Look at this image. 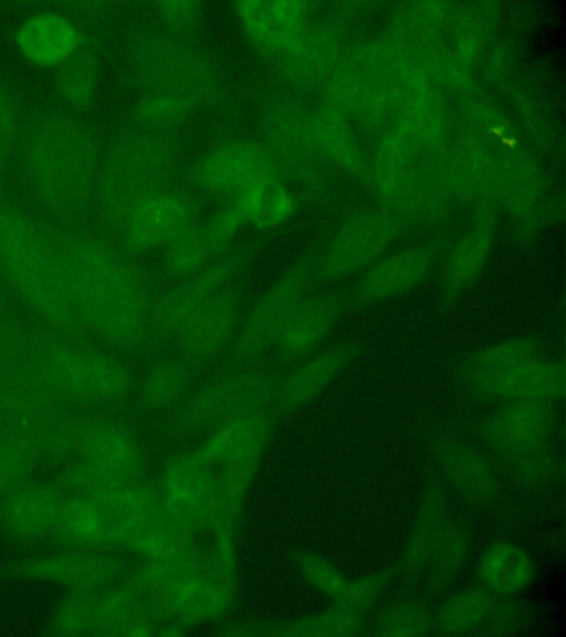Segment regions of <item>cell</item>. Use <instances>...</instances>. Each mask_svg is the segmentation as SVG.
Masks as SVG:
<instances>
[{
	"label": "cell",
	"mask_w": 566,
	"mask_h": 637,
	"mask_svg": "<svg viewBox=\"0 0 566 637\" xmlns=\"http://www.w3.org/2000/svg\"><path fill=\"white\" fill-rule=\"evenodd\" d=\"M61 269L75 315L83 328L123 354H156L154 312L160 275L97 236L57 237Z\"/></svg>",
	"instance_id": "1"
},
{
	"label": "cell",
	"mask_w": 566,
	"mask_h": 637,
	"mask_svg": "<svg viewBox=\"0 0 566 637\" xmlns=\"http://www.w3.org/2000/svg\"><path fill=\"white\" fill-rule=\"evenodd\" d=\"M23 169L35 197L57 213L82 209L92 191L96 139L78 119L52 113L35 121L23 145Z\"/></svg>",
	"instance_id": "2"
},
{
	"label": "cell",
	"mask_w": 566,
	"mask_h": 637,
	"mask_svg": "<svg viewBox=\"0 0 566 637\" xmlns=\"http://www.w3.org/2000/svg\"><path fill=\"white\" fill-rule=\"evenodd\" d=\"M0 270L20 296L44 320L80 331L59 257L57 237L0 201Z\"/></svg>",
	"instance_id": "3"
},
{
	"label": "cell",
	"mask_w": 566,
	"mask_h": 637,
	"mask_svg": "<svg viewBox=\"0 0 566 637\" xmlns=\"http://www.w3.org/2000/svg\"><path fill=\"white\" fill-rule=\"evenodd\" d=\"M253 476L203 461L193 449L170 455L156 480L168 516L201 537L234 532Z\"/></svg>",
	"instance_id": "4"
},
{
	"label": "cell",
	"mask_w": 566,
	"mask_h": 637,
	"mask_svg": "<svg viewBox=\"0 0 566 637\" xmlns=\"http://www.w3.org/2000/svg\"><path fill=\"white\" fill-rule=\"evenodd\" d=\"M174 148L150 133L129 134L109 149L97 185V207L103 220L122 232L135 209L164 190L174 165Z\"/></svg>",
	"instance_id": "5"
},
{
	"label": "cell",
	"mask_w": 566,
	"mask_h": 637,
	"mask_svg": "<svg viewBox=\"0 0 566 637\" xmlns=\"http://www.w3.org/2000/svg\"><path fill=\"white\" fill-rule=\"evenodd\" d=\"M279 382L253 365L224 368L193 388L171 415L166 434L175 439L207 435L237 418L268 410L276 400Z\"/></svg>",
	"instance_id": "6"
},
{
	"label": "cell",
	"mask_w": 566,
	"mask_h": 637,
	"mask_svg": "<svg viewBox=\"0 0 566 637\" xmlns=\"http://www.w3.org/2000/svg\"><path fill=\"white\" fill-rule=\"evenodd\" d=\"M36 365L56 393L85 401L117 405L136 393L132 367L105 351L51 341L42 345Z\"/></svg>",
	"instance_id": "7"
},
{
	"label": "cell",
	"mask_w": 566,
	"mask_h": 637,
	"mask_svg": "<svg viewBox=\"0 0 566 637\" xmlns=\"http://www.w3.org/2000/svg\"><path fill=\"white\" fill-rule=\"evenodd\" d=\"M318 258L316 250H306L260 293L244 313L237 337L224 355V368L253 365L269 354L283 323L314 288Z\"/></svg>",
	"instance_id": "8"
},
{
	"label": "cell",
	"mask_w": 566,
	"mask_h": 637,
	"mask_svg": "<svg viewBox=\"0 0 566 637\" xmlns=\"http://www.w3.org/2000/svg\"><path fill=\"white\" fill-rule=\"evenodd\" d=\"M137 77L151 94L186 98L193 106L214 102L222 88L220 74L197 48L168 36H147L134 50Z\"/></svg>",
	"instance_id": "9"
},
{
	"label": "cell",
	"mask_w": 566,
	"mask_h": 637,
	"mask_svg": "<svg viewBox=\"0 0 566 637\" xmlns=\"http://www.w3.org/2000/svg\"><path fill=\"white\" fill-rule=\"evenodd\" d=\"M244 275L192 312L170 340L175 352L201 370L226 355L237 337L245 313Z\"/></svg>",
	"instance_id": "10"
},
{
	"label": "cell",
	"mask_w": 566,
	"mask_h": 637,
	"mask_svg": "<svg viewBox=\"0 0 566 637\" xmlns=\"http://www.w3.org/2000/svg\"><path fill=\"white\" fill-rule=\"evenodd\" d=\"M259 244L231 249L198 273L163 289L155 305L154 320L163 344L170 341L185 320L208 300L242 275L255 258Z\"/></svg>",
	"instance_id": "11"
},
{
	"label": "cell",
	"mask_w": 566,
	"mask_h": 637,
	"mask_svg": "<svg viewBox=\"0 0 566 637\" xmlns=\"http://www.w3.org/2000/svg\"><path fill=\"white\" fill-rule=\"evenodd\" d=\"M77 452L82 460L113 478L134 480L146 476L145 446L137 432L118 419L80 420Z\"/></svg>",
	"instance_id": "12"
},
{
	"label": "cell",
	"mask_w": 566,
	"mask_h": 637,
	"mask_svg": "<svg viewBox=\"0 0 566 637\" xmlns=\"http://www.w3.org/2000/svg\"><path fill=\"white\" fill-rule=\"evenodd\" d=\"M347 310V288L310 293L283 323L269 354L279 364L303 359L324 342Z\"/></svg>",
	"instance_id": "13"
},
{
	"label": "cell",
	"mask_w": 566,
	"mask_h": 637,
	"mask_svg": "<svg viewBox=\"0 0 566 637\" xmlns=\"http://www.w3.org/2000/svg\"><path fill=\"white\" fill-rule=\"evenodd\" d=\"M129 570L117 555L88 550L30 558L19 563L15 573L95 595L119 583Z\"/></svg>",
	"instance_id": "14"
},
{
	"label": "cell",
	"mask_w": 566,
	"mask_h": 637,
	"mask_svg": "<svg viewBox=\"0 0 566 637\" xmlns=\"http://www.w3.org/2000/svg\"><path fill=\"white\" fill-rule=\"evenodd\" d=\"M266 148L250 140H231L203 154L193 165L191 178L201 189L235 196L261 178L277 175Z\"/></svg>",
	"instance_id": "15"
},
{
	"label": "cell",
	"mask_w": 566,
	"mask_h": 637,
	"mask_svg": "<svg viewBox=\"0 0 566 637\" xmlns=\"http://www.w3.org/2000/svg\"><path fill=\"white\" fill-rule=\"evenodd\" d=\"M198 208L187 195L164 189L143 201L126 221L122 234L133 255L163 250L197 221Z\"/></svg>",
	"instance_id": "16"
},
{
	"label": "cell",
	"mask_w": 566,
	"mask_h": 637,
	"mask_svg": "<svg viewBox=\"0 0 566 637\" xmlns=\"http://www.w3.org/2000/svg\"><path fill=\"white\" fill-rule=\"evenodd\" d=\"M474 395L504 400L554 403L565 395L566 369L562 362L541 355L511 367L462 380Z\"/></svg>",
	"instance_id": "17"
},
{
	"label": "cell",
	"mask_w": 566,
	"mask_h": 637,
	"mask_svg": "<svg viewBox=\"0 0 566 637\" xmlns=\"http://www.w3.org/2000/svg\"><path fill=\"white\" fill-rule=\"evenodd\" d=\"M273 429L270 409L252 413L208 432L193 450L219 468L255 471Z\"/></svg>",
	"instance_id": "18"
},
{
	"label": "cell",
	"mask_w": 566,
	"mask_h": 637,
	"mask_svg": "<svg viewBox=\"0 0 566 637\" xmlns=\"http://www.w3.org/2000/svg\"><path fill=\"white\" fill-rule=\"evenodd\" d=\"M555 426L553 403L509 401L485 419L480 431L492 448L511 456L543 448Z\"/></svg>",
	"instance_id": "19"
},
{
	"label": "cell",
	"mask_w": 566,
	"mask_h": 637,
	"mask_svg": "<svg viewBox=\"0 0 566 637\" xmlns=\"http://www.w3.org/2000/svg\"><path fill=\"white\" fill-rule=\"evenodd\" d=\"M361 352L355 342H339L301 359L279 382L275 403L293 413L316 398Z\"/></svg>",
	"instance_id": "20"
},
{
	"label": "cell",
	"mask_w": 566,
	"mask_h": 637,
	"mask_svg": "<svg viewBox=\"0 0 566 637\" xmlns=\"http://www.w3.org/2000/svg\"><path fill=\"white\" fill-rule=\"evenodd\" d=\"M432 263L428 251L406 252L371 265L347 286L348 310H358L400 296L417 288Z\"/></svg>",
	"instance_id": "21"
},
{
	"label": "cell",
	"mask_w": 566,
	"mask_h": 637,
	"mask_svg": "<svg viewBox=\"0 0 566 637\" xmlns=\"http://www.w3.org/2000/svg\"><path fill=\"white\" fill-rule=\"evenodd\" d=\"M234 7L249 38L269 52L284 54L303 33L304 4L300 1L247 0Z\"/></svg>",
	"instance_id": "22"
},
{
	"label": "cell",
	"mask_w": 566,
	"mask_h": 637,
	"mask_svg": "<svg viewBox=\"0 0 566 637\" xmlns=\"http://www.w3.org/2000/svg\"><path fill=\"white\" fill-rule=\"evenodd\" d=\"M63 499L57 485L25 482L3 498L0 523L11 535L22 540L53 534Z\"/></svg>",
	"instance_id": "23"
},
{
	"label": "cell",
	"mask_w": 566,
	"mask_h": 637,
	"mask_svg": "<svg viewBox=\"0 0 566 637\" xmlns=\"http://www.w3.org/2000/svg\"><path fill=\"white\" fill-rule=\"evenodd\" d=\"M202 370L176 352L157 356L138 379L136 397L149 415H172L188 398Z\"/></svg>",
	"instance_id": "24"
},
{
	"label": "cell",
	"mask_w": 566,
	"mask_h": 637,
	"mask_svg": "<svg viewBox=\"0 0 566 637\" xmlns=\"http://www.w3.org/2000/svg\"><path fill=\"white\" fill-rule=\"evenodd\" d=\"M15 42L27 60L42 67H57L84 45L80 30L54 12L28 17L18 29Z\"/></svg>",
	"instance_id": "25"
},
{
	"label": "cell",
	"mask_w": 566,
	"mask_h": 637,
	"mask_svg": "<svg viewBox=\"0 0 566 637\" xmlns=\"http://www.w3.org/2000/svg\"><path fill=\"white\" fill-rule=\"evenodd\" d=\"M436 458L447 480L467 499L489 502L496 497V473L474 447L459 440H444L437 446Z\"/></svg>",
	"instance_id": "26"
},
{
	"label": "cell",
	"mask_w": 566,
	"mask_h": 637,
	"mask_svg": "<svg viewBox=\"0 0 566 637\" xmlns=\"http://www.w3.org/2000/svg\"><path fill=\"white\" fill-rule=\"evenodd\" d=\"M363 619L358 609L337 603L318 613L286 622L245 623L228 627L227 635L346 637L360 635Z\"/></svg>",
	"instance_id": "27"
},
{
	"label": "cell",
	"mask_w": 566,
	"mask_h": 637,
	"mask_svg": "<svg viewBox=\"0 0 566 637\" xmlns=\"http://www.w3.org/2000/svg\"><path fill=\"white\" fill-rule=\"evenodd\" d=\"M476 568L483 588L504 597L526 591L535 578L531 555L510 541L488 545L479 557Z\"/></svg>",
	"instance_id": "28"
},
{
	"label": "cell",
	"mask_w": 566,
	"mask_h": 637,
	"mask_svg": "<svg viewBox=\"0 0 566 637\" xmlns=\"http://www.w3.org/2000/svg\"><path fill=\"white\" fill-rule=\"evenodd\" d=\"M303 113L289 101L272 105L264 117L266 150L287 173L302 168L307 146V129Z\"/></svg>",
	"instance_id": "29"
},
{
	"label": "cell",
	"mask_w": 566,
	"mask_h": 637,
	"mask_svg": "<svg viewBox=\"0 0 566 637\" xmlns=\"http://www.w3.org/2000/svg\"><path fill=\"white\" fill-rule=\"evenodd\" d=\"M448 523L446 497L441 490L432 488L422 499L401 555L400 570L406 578L423 574Z\"/></svg>",
	"instance_id": "30"
},
{
	"label": "cell",
	"mask_w": 566,
	"mask_h": 637,
	"mask_svg": "<svg viewBox=\"0 0 566 637\" xmlns=\"http://www.w3.org/2000/svg\"><path fill=\"white\" fill-rule=\"evenodd\" d=\"M247 223L261 230L275 229L289 221L296 210L292 191L277 175L253 181L232 198Z\"/></svg>",
	"instance_id": "31"
},
{
	"label": "cell",
	"mask_w": 566,
	"mask_h": 637,
	"mask_svg": "<svg viewBox=\"0 0 566 637\" xmlns=\"http://www.w3.org/2000/svg\"><path fill=\"white\" fill-rule=\"evenodd\" d=\"M53 534L80 549L111 546V524L106 512L96 501L84 497L67 495L63 499Z\"/></svg>",
	"instance_id": "32"
},
{
	"label": "cell",
	"mask_w": 566,
	"mask_h": 637,
	"mask_svg": "<svg viewBox=\"0 0 566 637\" xmlns=\"http://www.w3.org/2000/svg\"><path fill=\"white\" fill-rule=\"evenodd\" d=\"M485 588H465L448 596L434 614V628L443 635H469L482 629L493 608Z\"/></svg>",
	"instance_id": "33"
},
{
	"label": "cell",
	"mask_w": 566,
	"mask_h": 637,
	"mask_svg": "<svg viewBox=\"0 0 566 637\" xmlns=\"http://www.w3.org/2000/svg\"><path fill=\"white\" fill-rule=\"evenodd\" d=\"M99 64L94 51L84 45L56 67L54 85L61 100L76 111L88 109L95 100Z\"/></svg>",
	"instance_id": "34"
},
{
	"label": "cell",
	"mask_w": 566,
	"mask_h": 637,
	"mask_svg": "<svg viewBox=\"0 0 566 637\" xmlns=\"http://www.w3.org/2000/svg\"><path fill=\"white\" fill-rule=\"evenodd\" d=\"M469 551L468 532L460 524L448 523L423 572L431 591H443L455 581L467 561Z\"/></svg>",
	"instance_id": "35"
},
{
	"label": "cell",
	"mask_w": 566,
	"mask_h": 637,
	"mask_svg": "<svg viewBox=\"0 0 566 637\" xmlns=\"http://www.w3.org/2000/svg\"><path fill=\"white\" fill-rule=\"evenodd\" d=\"M541 345L531 336L515 337L480 348L467 356L459 367L462 380L491 374L539 355Z\"/></svg>",
	"instance_id": "36"
},
{
	"label": "cell",
	"mask_w": 566,
	"mask_h": 637,
	"mask_svg": "<svg viewBox=\"0 0 566 637\" xmlns=\"http://www.w3.org/2000/svg\"><path fill=\"white\" fill-rule=\"evenodd\" d=\"M161 251L159 275L174 282L198 273L213 261L201 223L198 222L172 239Z\"/></svg>",
	"instance_id": "37"
},
{
	"label": "cell",
	"mask_w": 566,
	"mask_h": 637,
	"mask_svg": "<svg viewBox=\"0 0 566 637\" xmlns=\"http://www.w3.org/2000/svg\"><path fill=\"white\" fill-rule=\"evenodd\" d=\"M434 629V614L416 599H400L387 605L373 624V633L385 637L427 636Z\"/></svg>",
	"instance_id": "38"
},
{
	"label": "cell",
	"mask_w": 566,
	"mask_h": 637,
	"mask_svg": "<svg viewBox=\"0 0 566 637\" xmlns=\"http://www.w3.org/2000/svg\"><path fill=\"white\" fill-rule=\"evenodd\" d=\"M38 457V450L30 437H0V497H7L28 482Z\"/></svg>",
	"instance_id": "39"
},
{
	"label": "cell",
	"mask_w": 566,
	"mask_h": 637,
	"mask_svg": "<svg viewBox=\"0 0 566 637\" xmlns=\"http://www.w3.org/2000/svg\"><path fill=\"white\" fill-rule=\"evenodd\" d=\"M296 566L316 591L346 605L353 579L331 561L316 553L302 552L296 557Z\"/></svg>",
	"instance_id": "40"
},
{
	"label": "cell",
	"mask_w": 566,
	"mask_h": 637,
	"mask_svg": "<svg viewBox=\"0 0 566 637\" xmlns=\"http://www.w3.org/2000/svg\"><path fill=\"white\" fill-rule=\"evenodd\" d=\"M93 597L92 594L72 592L53 612L49 624L51 634L91 635Z\"/></svg>",
	"instance_id": "41"
},
{
	"label": "cell",
	"mask_w": 566,
	"mask_h": 637,
	"mask_svg": "<svg viewBox=\"0 0 566 637\" xmlns=\"http://www.w3.org/2000/svg\"><path fill=\"white\" fill-rule=\"evenodd\" d=\"M244 224H247L244 217L233 200L201 223L205 240L213 260L231 250L233 240Z\"/></svg>",
	"instance_id": "42"
},
{
	"label": "cell",
	"mask_w": 566,
	"mask_h": 637,
	"mask_svg": "<svg viewBox=\"0 0 566 637\" xmlns=\"http://www.w3.org/2000/svg\"><path fill=\"white\" fill-rule=\"evenodd\" d=\"M193 107L192 103L180 96L151 94L138 104L136 116L146 125L165 126L181 121Z\"/></svg>",
	"instance_id": "43"
},
{
	"label": "cell",
	"mask_w": 566,
	"mask_h": 637,
	"mask_svg": "<svg viewBox=\"0 0 566 637\" xmlns=\"http://www.w3.org/2000/svg\"><path fill=\"white\" fill-rule=\"evenodd\" d=\"M17 128V100L12 90L0 77V175L11 153Z\"/></svg>",
	"instance_id": "44"
},
{
	"label": "cell",
	"mask_w": 566,
	"mask_h": 637,
	"mask_svg": "<svg viewBox=\"0 0 566 637\" xmlns=\"http://www.w3.org/2000/svg\"><path fill=\"white\" fill-rule=\"evenodd\" d=\"M388 575L384 572L371 573L352 582L346 602L347 606L360 610L374 603L387 585Z\"/></svg>",
	"instance_id": "45"
},
{
	"label": "cell",
	"mask_w": 566,
	"mask_h": 637,
	"mask_svg": "<svg viewBox=\"0 0 566 637\" xmlns=\"http://www.w3.org/2000/svg\"><path fill=\"white\" fill-rule=\"evenodd\" d=\"M525 612L517 604L493 605L491 614L482 629L492 635L513 634L524 624Z\"/></svg>",
	"instance_id": "46"
},
{
	"label": "cell",
	"mask_w": 566,
	"mask_h": 637,
	"mask_svg": "<svg viewBox=\"0 0 566 637\" xmlns=\"http://www.w3.org/2000/svg\"><path fill=\"white\" fill-rule=\"evenodd\" d=\"M158 12L170 27L184 29L193 24L200 12L197 1H164L158 3Z\"/></svg>",
	"instance_id": "47"
}]
</instances>
